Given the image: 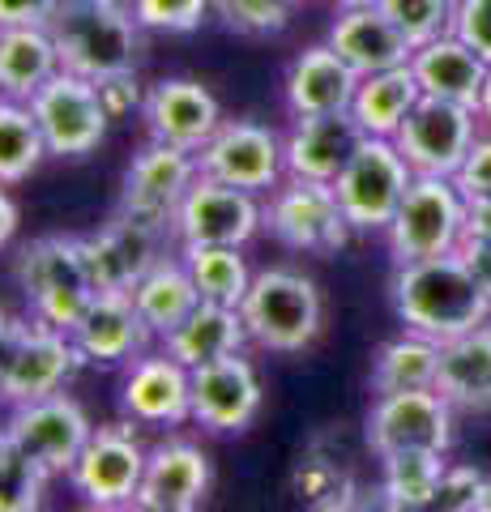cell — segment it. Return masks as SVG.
I'll return each mask as SVG.
<instances>
[{
    "instance_id": "1",
    "label": "cell",
    "mask_w": 491,
    "mask_h": 512,
    "mask_svg": "<svg viewBox=\"0 0 491 512\" xmlns=\"http://www.w3.org/2000/svg\"><path fill=\"white\" fill-rule=\"evenodd\" d=\"M393 312L410 333H423L432 342H449L466 329L487 325L491 299L474 282L470 265L457 252L406 261L393 274Z\"/></svg>"
},
{
    "instance_id": "24",
    "label": "cell",
    "mask_w": 491,
    "mask_h": 512,
    "mask_svg": "<svg viewBox=\"0 0 491 512\" xmlns=\"http://www.w3.org/2000/svg\"><path fill=\"white\" fill-rule=\"evenodd\" d=\"M359 90V73L346 64L329 43L304 47L282 82V99H287L291 116H325V111H351Z\"/></svg>"
},
{
    "instance_id": "8",
    "label": "cell",
    "mask_w": 491,
    "mask_h": 512,
    "mask_svg": "<svg viewBox=\"0 0 491 512\" xmlns=\"http://www.w3.org/2000/svg\"><path fill=\"white\" fill-rule=\"evenodd\" d=\"M26 103L43 128L47 154H56V158H86L90 150H99V141L107 137L112 111H107L99 86L69 69L47 77Z\"/></svg>"
},
{
    "instance_id": "50",
    "label": "cell",
    "mask_w": 491,
    "mask_h": 512,
    "mask_svg": "<svg viewBox=\"0 0 491 512\" xmlns=\"http://www.w3.org/2000/svg\"><path fill=\"white\" fill-rule=\"evenodd\" d=\"M479 120L491 128V64H487V82H483V99H479Z\"/></svg>"
},
{
    "instance_id": "4",
    "label": "cell",
    "mask_w": 491,
    "mask_h": 512,
    "mask_svg": "<svg viewBox=\"0 0 491 512\" xmlns=\"http://www.w3.org/2000/svg\"><path fill=\"white\" fill-rule=\"evenodd\" d=\"M18 286L30 320L73 333V325L94 303V282L82 256V235H43L18 256Z\"/></svg>"
},
{
    "instance_id": "6",
    "label": "cell",
    "mask_w": 491,
    "mask_h": 512,
    "mask_svg": "<svg viewBox=\"0 0 491 512\" xmlns=\"http://www.w3.org/2000/svg\"><path fill=\"white\" fill-rule=\"evenodd\" d=\"M410 180H415V171H410L406 154L398 150V141L363 137L359 150L351 154V163L338 171L334 192L355 231H385L393 214H398Z\"/></svg>"
},
{
    "instance_id": "32",
    "label": "cell",
    "mask_w": 491,
    "mask_h": 512,
    "mask_svg": "<svg viewBox=\"0 0 491 512\" xmlns=\"http://www.w3.org/2000/svg\"><path fill=\"white\" fill-rule=\"evenodd\" d=\"M449 453H432V448H410V453L380 457V504L393 512H419L436 508V487L445 474Z\"/></svg>"
},
{
    "instance_id": "49",
    "label": "cell",
    "mask_w": 491,
    "mask_h": 512,
    "mask_svg": "<svg viewBox=\"0 0 491 512\" xmlns=\"http://www.w3.org/2000/svg\"><path fill=\"white\" fill-rule=\"evenodd\" d=\"M13 231H18V205H13V197L5 192V184H0V248L13 239Z\"/></svg>"
},
{
    "instance_id": "12",
    "label": "cell",
    "mask_w": 491,
    "mask_h": 512,
    "mask_svg": "<svg viewBox=\"0 0 491 512\" xmlns=\"http://www.w3.org/2000/svg\"><path fill=\"white\" fill-rule=\"evenodd\" d=\"M261 231V205L257 192L223 184L214 175H197L188 184L176 218H171V239L180 248L188 244H231L244 248Z\"/></svg>"
},
{
    "instance_id": "42",
    "label": "cell",
    "mask_w": 491,
    "mask_h": 512,
    "mask_svg": "<svg viewBox=\"0 0 491 512\" xmlns=\"http://www.w3.org/2000/svg\"><path fill=\"white\" fill-rule=\"evenodd\" d=\"M479 487H483V474L474 466H445V474H440V487H436V508H445V512H474Z\"/></svg>"
},
{
    "instance_id": "34",
    "label": "cell",
    "mask_w": 491,
    "mask_h": 512,
    "mask_svg": "<svg viewBox=\"0 0 491 512\" xmlns=\"http://www.w3.org/2000/svg\"><path fill=\"white\" fill-rule=\"evenodd\" d=\"M180 256H184L188 274H193V282H197L201 299L227 303V308H240L244 303L252 274H248L240 248H231V244H188V248H180Z\"/></svg>"
},
{
    "instance_id": "11",
    "label": "cell",
    "mask_w": 491,
    "mask_h": 512,
    "mask_svg": "<svg viewBox=\"0 0 491 512\" xmlns=\"http://www.w3.org/2000/svg\"><path fill=\"white\" fill-rule=\"evenodd\" d=\"M146 457L150 453L137 444L129 423L94 427L82 457L73 461L69 483L90 508H133L141 474H146Z\"/></svg>"
},
{
    "instance_id": "14",
    "label": "cell",
    "mask_w": 491,
    "mask_h": 512,
    "mask_svg": "<svg viewBox=\"0 0 491 512\" xmlns=\"http://www.w3.org/2000/svg\"><path fill=\"white\" fill-rule=\"evenodd\" d=\"M90 419L86 410L73 402L69 393H47L39 402L13 406L5 436L22 448L26 457H35L47 474H69L73 461L82 457V448L90 440Z\"/></svg>"
},
{
    "instance_id": "17",
    "label": "cell",
    "mask_w": 491,
    "mask_h": 512,
    "mask_svg": "<svg viewBox=\"0 0 491 512\" xmlns=\"http://www.w3.org/2000/svg\"><path fill=\"white\" fill-rule=\"evenodd\" d=\"M167 231H154L129 214H112L94 235H82V256L94 291H133L137 278L163 256Z\"/></svg>"
},
{
    "instance_id": "23",
    "label": "cell",
    "mask_w": 491,
    "mask_h": 512,
    "mask_svg": "<svg viewBox=\"0 0 491 512\" xmlns=\"http://www.w3.org/2000/svg\"><path fill=\"white\" fill-rule=\"evenodd\" d=\"M210 491V457L188 440H167L146 457V474L137 487L141 512H193Z\"/></svg>"
},
{
    "instance_id": "37",
    "label": "cell",
    "mask_w": 491,
    "mask_h": 512,
    "mask_svg": "<svg viewBox=\"0 0 491 512\" xmlns=\"http://www.w3.org/2000/svg\"><path fill=\"white\" fill-rule=\"evenodd\" d=\"M457 0H380V13L410 39V47H423L453 30Z\"/></svg>"
},
{
    "instance_id": "36",
    "label": "cell",
    "mask_w": 491,
    "mask_h": 512,
    "mask_svg": "<svg viewBox=\"0 0 491 512\" xmlns=\"http://www.w3.org/2000/svg\"><path fill=\"white\" fill-rule=\"evenodd\" d=\"M47 478L52 474L0 431V512H35L43 504Z\"/></svg>"
},
{
    "instance_id": "5",
    "label": "cell",
    "mask_w": 491,
    "mask_h": 512,
    "mask_svg": "<svg viewBox=\"0 0 491 512\" xmlns=\"http://www.w3.org/2000/svg\"><path fill=\"white\" fill-rule=\"evenodd\" d=\"M466 222V197L453 184V175H415L398 205V214L385 227L393 265L423 261V256L457 252Z\"/></svg>"
},
{
    "instance_id": "27",
    "label": "cell",
    "mask_w": 491,
    "mask_h": 512,
    "mask_svg": "<svg viewBox=\"0 0 491 512\" xmlns=\"http://www.w3.org/2000/svg\"><path fill=\"white\" fill-rule=\"evenodd\" d=\"M436 389L445 393L453 410L466 414L491 410V325L466 329L457 338L440 342Z\"/></svg>"
},
{
    "instance_id": "20",
    "label": "cell",
    "mask_w": 491,
    "mask_h": 512,
    "mask_svg": "<svg viewBox=\"0 0 491 512\" xmlns=\"http://www.w3.org/2000/svg\"><path fill=\"white\" fill-rule=\"evenodd\" d=\"M141 116H146V133L154 141H167V146L197 154L214 137V128L223 124V107L193 77H167V82H158L146 94Z\"/></svg>"
},
{
    "instance_id": "35",
    "label": "cell",
    "mask_w": 491,
    "mask_h": 512,
    "mask_svg": "<svg viewBox=\"0 0 491 512\" xmlns=\"http://www.w3.org/2000/svg\"><path fill=\"white\" fill-rule=\"evenodd\" d=\"M43 158L47 141L30 103L0 94V184H22Z\"/></svg>"
},
{
    "instance_id": "15",
    "label": "cell",
    "mask_w": 491,
    "mask_h": 512,
    "mask_svg": "<svg viewBox=\"0 0 491 512\" xmlns=\"http://www.w3.org/2000/svg\"><path fill=\"white\" fill-rule=\"evenodd\" d=\"M201 175H214L223 184L248 188V192H274L287 158H282V141L269 133L265 124L252 120H223L214 137L197 150Z\"/></svg>"
},
{
    "instance_id": "41",
    "label": "cell",
    "mask_w": 491,
    "mask_h": 512,
    "mask_svg": "<svg viewBox=\"0 0 491 512\" xmlns=\"http://www.w3.org/2000/svg\"><path fill=\"white\" fill-rule=\"evenodd\" d=\"M453 35H462L474 52L491 64V0H457L453 5Z\"/></svg>"
},
{
    "instance_id": "28",
    "label": "cell",
    "mask_w": 491,
    "mask_h": 512,
    "mask_svg": "<svg viewBox=\"0 0 491 512\" xmlns=\"http://www.w3.org/2000/svg\"><path fill=\"white\" fill-rule=\"evenodd\" d=\"M244 342H248V329H244L240 308L210 303V299H201L176 329L163 333V350L171 359H180L184 367H201V363L240 355Z\"/></svg>"
},
{
    "instance_id": "25",
    "label": "cell",
    "mask_w": 491,
    "mask_h": 512,
    "mask_svg": "<svg viewBox=\"0 0 491 512\" xmlns=\"http://www.w3.org/2000/svg\"><path fill=\"white\" fill-rule=\"evenodd\" d=\"M410 69H415V82L427 99H445V103H462V107L479 111L483 82H487V60L474 52L462 35L445 30L440 39L415 47Z\"/></svg>"
},
{
    "instance_id": "53",
    "label": "cell",
    "mask_w": 491,
    "mask_h": 512,
    "mask_svg": "<svg viewBox=\"0 0 491 512\" xmlns=\"http://www.w3.org/2000/svg\"><path fill=\"white\" fill-rule=\"evenodd\" d=\"M291 5H299V0H291Z\"/></svg>"
},
{
    "instance_id": "10",
    "label": "cell",
    "mask_w": 491,
    "mask_h": 512,
    "mask_svg": "<svg viewBox=\"0 0 491 512\" xmlns=\"http://www.w3.org/2000/svg\"><path fill=\"white\" fill-rule=\"evenodd\" d=\"M197 175H201V167H197L193 150H180V146H167V141L150 137L146 146L133 154L129 171H124L116 210L171 235V218H176L184 192Z\"/></svg>"
},
{
    "instance_id": "2",
    "label": "cell",
    "mask_w": 491,
    "mask_h": 512,
    "mask_svg": "<svg viewBox=\"0 0 491 512\" xmlns=\"http://www.w3.org/2000/svg\"><path fill=\"white\" fill-rule=\"evenodd\" d=\"M56 39L60 69L103 86L112 77H129L141 52V26L133 9L120 0H60L56 18L47 22Z\"/></svg>"
},
{
    "instance_id": "47",
    "label": "cell",
    "mask_w": 491,
    "mask_h": 512,
    "mask_svg": "<svg viewBox=\"0 0 491 512\" xmlns=\"http://www.w3.org/2000/svg\"><path fill=\"white\" fill-rule=\"evenodd\" d=\"M462 239H483V244H491V197H474V201H466Z\"/></svg>"
},
{
    "instance_id": "48",
    "label": "cell",
    "mask_w": 491,
    "mask_h": 512,
    "mask_svg": "<svg viewBox=\"0 0 491 512\" xmlns=\"http://www.w3.org/2000/svg\"><path fill=\"white\" fill-rule=\"evenodd\" d=\"M18 333H22L18 320L0 312V376H5V367H9V359H13V346H18Z\"/></svg>"
},
{
    "instance_id": "45",
    "label": "cell",
    "mask_w": 491,
    "mask_h": 512,
    "mask_svg": "<svg viewBox=\"0 0 491 512\" xmlns=\"http://www.w3.org/2000/svg\"><path fill=\"white\" fill-rule=\"evenodd\" d=\"M457 256L470 265L474 282H479L491 299V244H483V239H462V244H457Z\"/></svg>"
},
{
    "instance_id": "43",
    "label": "cell",
    "mask_w": 491,
    "mask_h": 512,
    "mask_svg": "<svg viewBox=\"0 0 491 512\" xmlns=\"http://www.w3.org/2000/svg\"><path fill=\"white\" fill-rule=\"evenodd\" d=\"M453 184L462 188V197L474 201V197H491V133H479L474 146L466 154V163L457 167Z\"/></svg>"
},
{
    "instance_id": "16",
    "label": "cell",
    "mask_w": 491,
    "mask_h": 512,
    "mask_svg": "<svg viewBox=\"0 0 491 512\" xmlns=\"http://www.w3.org/2000/svg\"><path fill=\"white\" fill-rule=\"evenodd\" d=\"M82 363L77 346L65 329H52L43 320H30L18 333L13 359L0 376V402L22 406V402H39L47 393H60V384L73 376V367Z\"/></svg>"
},
{
    "instance_id": "38",
    "label": "cell",
    "mask_w": 491,
    "mask_h": 512,
    "mask_svg": "<svg viewBox=\"0 0 491 512\" xmlns=\"http://www.w3.org/2000/svg\"><path fill=\"white\" fill-rule=\"evenodd\" d=\"M214 13L227 30H235V35L265 39V35L287 30L291 0H214Z\"/></svg>"
},
{
    "instance_id": "26",
    "label": "cell",
    "mask_w": 491,
    "mask_h": 512,
    "mask_svg": "<svg viewBox=\"0 0 491 512\" xmlns=\"http://www.w3.org/2000/svg\"><path fill=\"white\" fill-rule=\"evenodd\" d=\"M325 43L334 47L359 77L398 69V64H410V56H415L410 39L380 9H338Z\"/></svg>"
},
{
    "instance_id": "18",
    "label": "cell",
    "mask_w": 491,
    "mask_h": 512,
    "mask_svg": "<svg viewBox=\"0 0 491 512\" xmlns=\"http://www.w3.org/2000/svg\"><path fill=\"white\" fill-rule=\"evenodd\" d=\"M120 410L146 427H176L193 419V367L158 355H137L120 384Z\"/></svg>"
},
{
    "instance_id": "21",
    "label": "cell",
    "mask_w": 491,
    "mask_h": 512,
    "mask_svg": "<svg viewBox=\"0 0 491 512\" xmlns=\"http://www.w3.org/2000/svg\"><path fill=\"white\" fill-rule=\"evenodd\" d=\"M69 338L82 363L120 367V363H133L137 355H146V342L154 338V329L133 308L129 291H99Z\"/></svg>"
},
{
    "instance_id": "19",
    "label": "cell",
    "mask_w": 491,
    "mask_h": 512,
    "mask_svg": "<svg viewBox=\"0 0 491 512\" xmlns=\"http://www.w3.org/2000/svg\"><path fill=\"white\" fill-rule=\"evenodd\" d=\"M261 410V376L244 355L193 367V419L205 431H248Z\"/></svg>"
},
{
    "instance_id": "33",
    "label": "cell",
    "mask_w": 491,
    "mask_h": 512,
    "mask_svg": "<svg viewBox=\"0 0 491 512\" xmlns=\"http://www.w3.org/2000/svg\"><path fill=\"white\" fill-rule=\"evenodd\" d=\"M440 342L423 333H402L376 350L372 359V393H402V389H436Z\"/></svg>"
},
{
    "instance_id": "3",
    "label": "cell",
    "mask_w": 491,
    "mask_h": 512,
    "mask_svg": "<svg viewBox=\"0 0 491 512\" xmlns=\"http://www.w3.org/2000/svg\"><path fill=\"white\" fill-rule=\"evenodd\" d=\"M248 342H257L269 355H299L316 342L325 320V303L316 282L295 269H261L240 303Z\"/></svg>"
},
{
    "instance_id": "29",
    "label": "cell",
    "mask_w": 491,
    "mask_h": 512,
    "mask_svg": "<svg viewBox=\"0 0 491 512\" xmlns=\"http://www.w3.org/2000/svg\"><path fill=\"white\" fill-rule=\"evenodd\" d=\"M129 295H133V308L141 312V320L154 329V338L171 333L201 303V291H197L193 274H188L184 256H167V252L137 278Z\"/></svg>"
},
{
    "instance_id": "22",
    "label": "cell",
    "mask_w": 491,
    "mask_h": 512,
    "mask_svg": "<svg viewBox=\"0 0 491 512\" xmlns=\"http://www.w3.org/2000/svg\"><path fill=\"white\" fill-rule=\"evenodd\" d=\"M368 137L351 111H325V116H295L287 141H282V158H287V175H304V180L334 184L338 171L351 163L359 141Z\"/></svg>"
},
{
    "instance_id": "39",
    "label": "cell",
    "mask_w": 491,
    "mask_h": 512,
    "mask_svg": "<svg viewBox=\"0 0 491 512\" xmlns=\"http://www.w3.org/2000/svg\"><path fill=\"white\" fill-rule=\"evenodd\" d=\"M210 5L214 0H129L141 30H167V35H188V30H197Z\"/></svg>"
},
{
    "instance_id": "13",
    "label": "cell",
    "mask_w": 491,
    "mask_h": 512,
    "mask_svg": "<svg viewBox=\"0 0 491 512\" xmlns=\"http://www.w3.org/2000/svg\"><path fill=\"white\" fill-rule=\"evenodd\" d=\"M479 111L445 99H423L410 107V116L393 133L398 150L406 154V163L415 175H457V167L466 163V154L479 137Z\"/></svg>"
},
{
    "instance_id": "52",
    "label": "cell",
    "mask_w": 491,
    "mask_h": 512,
    "mask_svg": "<svg viewBox=\"0 0 491 512\" xmlns=\"http://www.w3.org/2000/svg\"><path fill=\"white\" fill-rule=\"evenodd\" d=\"M338 9H380V0H338Z\"/></svg>"
},
{
    "instance_id": "44",
    "label": "cell",
    "mask_w": 491,
    "mask_h": 512,
    "mask_svg": "<svg viewBox=\"0 0 491 512\" xmlns=\"http://www.w3.org/2000/svg\"><path fill=\"white\" fill-rule=\"evenodd\" d=\"M60 0H0V26H47Z\"/></svg>"
},
{
    "instance_id": "7",
    "label": "cell",
    "mask_w": 491,
    "mask_h": 512,
    "mask_svg": "<svg viewBox=\"0 0 491 512\" xmlns=\"http://www.w3.org/2000/svg\"><path fill=\"white\" fill-rule=\"evenodd\" d=\"M261 227L291 252L329 256L346 248L351 239V222H346L334 184L304 180V175H287V184L269 192V205L261 210Z\"/></svg>"
},
{
    "instance_id": "30",
    "label": "cell",
    "mask_w": 491,
    "mask_h": 512,
    "mask_svg": "<svg viewBox=\"0 0 491 512\" xmlns=\"http://www.w3.org/2000/svg\"><path fill=\"white\" fill-rule=\"evenodd\" d=\"M60 73L56 39L47 26H0V94L30 99L47 77Z\"/></svg>"
},
{
    "instance_id": "9",
    "label": "cell",
    "mask_w": 491,
    "mask_h": 512,
    "mask_svg": "<svg viewBox=\"0 0 491 512\" xmlns=\"http://www.w3.org/2000/svg\"><path fill=\"white\" fill-rule=\"evenodd\" d=\"M363 440L376 457L410 453V448H432V453H449L453 448V406L440 389H402V393H380L368 423H363Z\"/></svg>"
},
{
    "instance_id": "40",
    "label": "cell",
    "mask_w": 491,
    "mask_h": 512,
    "mask_svg": "<svg viewBox=\"0 0 491 512\" xmlns=\"http://www.w3.org/2000/svg\"><path fill=\"white\" fill-rule=\"evenodd\" d=\"M295 487H299V500H308L312 508H346L355 487L351 478H346L338 466H329V461H308V466H299L295 474Z\"/></svg>"
},
{
    "instance_id": "51",
    "label": "cell",
    "mask_w": 491,
    "mask_h": 512,
    "mask_svg": "<svg viewBox=\"0 0 491 512\" xmlns=\"http://www.w3.org/2000/svg\"><path fill=\"white\" fill-rule=\"evenodd\" d=\"M474 512H491V478H483V487H479V500H474Z\"/></svg>"
},
{
    "instance_id": "31",
    "label": "cell",
    "mask_w": 491,
    "mask_h": 512,
    "mask_svg": "<svg viewBox=\"0 0 491 512\" xmlns=\"http://www.w3.org/2000/svg\"><path fill=\"white\" fill-rule=\"evenodd\" d=\"M419 99H423V90L415 82V69H410V64H398V69L359 77L351 116L359 120V128L368 137H393Z\"/></svg>"
},
{
    "instance_id": "46",
    "label": "cell",
    "mask_w": 491,
    "mask_h": 512,
    "mask_svg": "<svg viewBox=\"0 0 491 512\" xmlns=\"http://www.w3.org/2000/svg\"><path fill=\"white\" fill-rule=\"evenodd\" d=\"M99 94H103V103H107V111H112V116H124L129 107H137V82H133V73L103 82Z\"/></svg>"
}]
</instances>
